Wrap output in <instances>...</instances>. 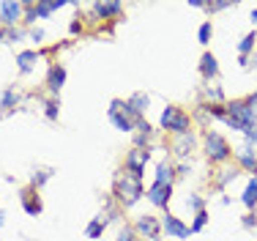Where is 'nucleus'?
Instances as JSON below:
<instances>
[{"mask_svg": "<svg viewBox=\"0 0 257 241\" xmlns=\"http://www.w3.org/2000/svg\"><path fill=\"white\" fill-rule=\"evenodd\" d=\"M17 102H20V94H17L14 88H6L3 91V99H0V107H3V115L11 113V110L17 107Z\"/></svg>", "mask_w": 257, "mask_h": 241, "instance_id": "bb28decb", "label": "nucleus"}, {"mask_svg": "<svg viewBox=\"0 0 257 241\" xmlns=\"http://www.w3.org/2000/svg\"><path fill=\"white\" fill-rule=\"evenodd\" d=\"M203 151L211 165H227L232 159V148L227 143V137L213 132V129H205L203 132Z\"/></svg>", "mask_w": 257, "mask_h": 241, "instance_id": "7ed1b4c3", "label": "nucleus"}, {"mask_svg": "<svg viewBox=\"0 0 257 241\" xmlns=\"http://www.w3.org/2000/svg\"><path fill=\"white\" fill-rule=\"evenodd\" d=\"M175 165L170 162V159H162V162L156 165V176H154V184H173L175 181Z\"/></svg>", "mask_w": 257, "mask_h": 241, "instance_id": "aec40b11", "label": "nucleus"}, {"mask_svg": "<svg viewBox=\"0 0 257 241\" xmlns=\"http://www.w3.org/2000/svg\"><path fill=\"white\" fill-rule=\"evenodd\" d=\"M63 6H66V0H52V3H36V17H39V20H47V17H50L52 11L63 9Z\"/></svg>", "mask_w": 257, "mask_h": 241, "instance_id": "a878e982", "label": "nucleus"}, {"mask_svg": "<svg viewBox=\"0 0 257 241\" xmlns=\"http://www.w3.org/2000/svg\"><path fill=\"white\" fill-rule=\"evenodd\" d=\"M238 63H241V69H257V52H252V55H246V58H238Z\"/></svg>", "mask_w": 257, "mask_h": 241, "instance_id": "f704fd0d", "label": "nucleus"}, {"mask_svg": "<svg viewBox=\"0 0 257 241\" xmlns=\"http://www.w3.org/2000/svg\"><path fill=\"white\" fill-rule=\"evenodd\" d=\"M52 178V170H36L33 176H30V187H36V189H41L47 181Z\"/></svg>", "mask_w": 257, "mask_h": 241, "instance_id": "c85d7f7f", "label": "nucleus"}, {"mask_svg": "<svg viewBox=\"0 0 257 241\" xmlns=\"http://www.w3.org/2000/svg\"><path fill=\"white\" fill-rule=\"evenodd\" d=\"M238 173H241V168H238V165H227L224 170H219L216 176H213V187H216V189H224L230 181H235V178H238Z\"/></svg>", "mask_w": 257, "mask_h": 241, "instance_id": "412c9836", "label": "nucleus"}, {"mask_svg": "<svg viewBox=\"0 0 257 241\" xmlns=\"http://www.w3.org/2000/svg\"><path fill=\"white\" fill-rule=\"evenodd\" d=\"M82 28H85V20L77 14L74 20H71V25H69V33H71V36H77V33H82Z\"/></svg>", "mask_w": 257, "mask_h": 241, "instance_id": "e433bc0d", "label": "nucleus"}, {"mask_svg": "<svg viewBox=\"0 0 257 241\" xmlns=\"http://www.w3.org/2000/svg\"><path fill=\"white\" fill-rule=\"evenodd\" d=\"M252 22H254V25H257V9H254V11H252Z\"/></svg>", "mask_w": 257, "mask_h": 241, "instance_id": "37998d69", "label": "nucleus"}, {"mask_svg": "<svg viewBox=\"0 0 257 241\" xmlns=\"http://www.w3.org/2000/svg\"><path fill=\"white\" fill-rule=\"evenodd\" d=\"M148 159H151V148H134L132 145V148H128V153H126V159H123V168L132 170V173H137V176H143Z\"/></svg>", "mask_w": 257, "mask_h": 241, "instance_id": "f8f14e48", "label": "nucleus"}, {"mask_svg": "<svg viewBox=\"0 0 257 241\" xmlns=\"http://www.w3.org/2000/svg\"><path fill=\"white\" fill-rule=\"evenodd\" d=\"M159 126H162L164 132H170V134H189V132H194V129H192V115H189V110L178 107V104H167V107L162 110Z\"/></svg>", "mask_w": 257, "mask_h": 241, "instance_id": "20e7f679", "label": "nucleus"}, {"mask_svg": "<svg viewBox=\"0 0 257 241\" xmlns=\"http://www.w3.org/2000/svg\"><path fill=\"white\" fill-rule=\"evenodd\" d=\"M99 22H118L123 17V3H115V0H101V3H93L90 6Z\"/></svg>", "mask_w": 257, "mask_h": 241, "instance_id": "9d476101", "label": "nucleus"}, {"mask_svg": "<svg viewBox=\"0 0 257 241\" xmlns=\"http://www.w3.org/2000/svg\"><path fill=\"white\" fill-rule=\"evenodd\" d=\"M232 156H235V165L243 173L257 176V148H252L249 143H241L238 148H232Z\"/></svg>", "mask_w": 257, "mask_h": 241, "instance_id": "6e6552de", "label": "nucleus"}, {"mask_svg": "<svg viewBox=\"0 0 257 241\" xmlns=\"http://www.w3.org/2000/svg\"><path fill=\"white\" fill-rule=\"evenodd\" d=\"M194 145H197L194 132H189V134H173V137H170V153H173L175 159H181V162H186V159L192 156Z\"/></svg>", "mask_w": 257, "mask_h": 241, "instance_id": "0eeeda50", "label": "nucleus"}, {"mask_svg": "<svg viewBox=\"0 0 257 241\" xmlns=\"http://www.w3.org/2000/svg\"><path fill=\"white\" fill-rule=\"evenodd\" d=\"M128 107H132V113L137 115V118H145V113H148V104H151V96L145 94V91H137V94H132L126 99Z\"/></svg>", "mask_w": 257, "mask_h": 241, "instance_id": "6ab92c4d", "label": "nucleus"}, {"mask_svg": "<svg viewBox=\"0 0 257 241\" xmlns=\"http://www.w3.org/2000/svg\"><path fill=\"white\" fill-rule=\"evenodd\" d=\"M203 96H205L203 104H224V91H222V85L205 83V85H203Z\"/></svg>", "mask_w": 257, "mask_h": 241, "instance_id": "5701e85b", "label": "nucleus"}, {"mask_svg": "<svg viewBox=\"0 0 257 241\" xmlns=\"http://www.w3.org/2000/svg\"><path fill=\"white\" fill-rule=\"evenodd\" d=\"M36 60H39V52H36V49H25V52L17 55V66H20V71H22V74H28L30 69H33Z\"/></svg>", "mask_w": 257, "mask_h": 241, "instance_id": "b1692460", "label": "nucleus"}, {"mask_svg": "<svg viewBox=\"0 0 257 241\" xmlns=\"http://www.w3.org/2000/svg\"><path fill=\"white\" fill-rule=\"evenodd\" d=\"M6 39H9V30H6L3 25H0V41H6Z\"/></svg>", "mask_w": 257, "mask_h": 241, "instance_id": "a19ab883", "label": "nucleus"}, {"mask_svg": "<svg viewBox=\"0 0 257 241\" xmlns=\"http://www.w3.org/2000/svg\"><path fill=\"white\" fill-rule=\"evenodd\" d=\"M254 44H257V30H249L241 41H238V58H246V55L254 52Z\"/></svg>", "mask_w": 257, "mask_h": 241, "instance_id": "393cba45", "label": "nucleus"}, {"mask_svg": "<svg viewBox=\"0 0 257 241\" xmlns=\"http://www.w3.org/2000/svg\"><path fill=\"white\" fill-rule=\"evenodd\" d=\"M241 225L246 227V230H252V227H257V211H246L241 217Z\"/></svg>", "mask_w": 257, "mask_h": 241, "instance_id": "72a5a7b5", "label": "nucleus"}, {"mask_svg": "<svg viewBox=\"0 0 257 241\" xmlns=\"http://www.w3.org/2000/svg\"><path fill=\"white\" fill-rule=\"evenodd\" d=\"M249 102H252V110H254V115H257V91H254V94H249Z\"/></svg>", "mask_w": 257, "mask_h": 241, "instance_id": "ea45409f", "label": "nucleus"}, {"mask_svg": "<svg viewBox=\"0 0 257 241\" xmlns=\"http://www.w3.org/2000/svg\"><path fill=\"white\" fill-rule=\"evenodd\" d=\"M63 83H66V69L60 63H52L50 66V74H47V88H50V94L58 96L60 88H63Z\"/></svg>", "mask_w": 257, "mask_h": 241, "instance_id": "a211bd4d", "label": "nucleus"}, {"mask_svg": "<svg viewBox=\"0 0 257 241\" xmlns=\"http://www.w3.org/2000/svg\"><path fill=\"white\" fill-rule=\"evenodd\" d=\"M200 77H203V83H213V79L219 77V60L213 52H205L200 55Z\"/></svg>", "mask_w": 257, "mask_h": 241, "instance_id": "2eb2a0df", "label": "nucleus"}, {"mask_svg": "<svg viewBox=\"0 0 257 241\" xmlns=\"http://www.w3.org/2000/svg\"><path fill=\"white\" fill-rule=\"evenodd\" d=\"M224 9H235V3H205L208 14H216V11H224Z\"/></svg>", "mask_w": 257, "mask_h": 241, "instance_id": "c9c22d12", "label": "nucleus"}, {"mask_svg": "<svg viewBox=\"0 0 257 241\" xmlns=\"http://www.w3.org/2000/svg\"><path fill=\"white\" fill-rule=\"evenodd\" d=\"M211 36H213V22L205 20L203 25H200V30H197V41L203 47H208V44H211Z\"/></svg>", "mask_w": 257, "mask_h": 241, "instance_id": "cd10ccee", "label": "nucleus"}, {"mask_svg": "<svg viewBox=\"0 0 257 241\" xmlns=\"http://www.w3.org/2000/svg\"><path fill=\"white\" fill-rule=\"evenodd\" d=\"M44 113H47V118L50 121H58V115H60V99L58 96H52V99H47V104H44Z\"/></svg>", "mask_w": 257, "mask_h": 241, "instance_id": "c756f323", "label": "nucleus"}, {"mask_svg": "<svg viewBox=\"0 0 257 241\" xmlns=\"http://www.w3.org/2000/svg\"><path fill=\"white\" fill-rule=\"evenodd\" d=\"M162 230L167 233V238H189V233H192V227L186 225L181 217H175V214H170V211H164V217H162Z\"/></svg>", "mask_w": 257, "mask_h": 241, "instance_id": "1a4fd4ad", "label": "nucleus"}, {"mask_svg": "<svg viewBox=\"0 0 257 241\" xmlns=\"http://www.w3.org/2000/svg\"><path fill=\"white\" fill-rule=\"evenodd\" d=\"M134 233H137V238H148V241H159L162 238V219L154 217V214H143V217H137L134 222Z\"/></svg>", "mask_w": 257, "mask_h": 241, "instance_id": "423d86ee", "label": "nucleus"}, {"mask_svg": "<svg viewBox=\"0 0 257 241\" xmlns=\"http://www.w3.org/2000/svg\"><path fill=\"white\" fill-rule=\"evenodd\" d=\"M109 222H112V217H109L107 211L96 214V217L88 222V227H85V236H88V238H101V233L107 230V225H109Z\"/></svg>", "mask_w": 257, "mask_h": 241, "instance_id": "f3484780", "label": "nucleus"}, {"mask_svg": "<svg viewBox=\"0 0 257 241\" xmlns=\"http://www.w3.org/2000/svg\"><path fill=\"white\" fill-rule=\"evenodd\" d=\"M145 197V187H143V176L120 168L112 178V200L118 208H132L134 203H140Z\"/></svg>", "mask_w": 257, "mask_h": 241, "instance_id": "f257e3e1", "label": "nucleus"}, {"mask_svg": "<svg viewBox=\"0 0 257 241\" xmlns=\"http://www.w3.org/2000/svg\"><path fill=\"white\" fill-rule=\"evenodd\" d=\"M107 115L109 121L115 123V129H120V132H134V126H137V115L132 113V107H128V102L123 99H112L107 107Z\"/></svg>", "mask_w": 257, "mask_h": 241, "instance_id": "39448f33", "label": "nucleus"}, {"mask_svg": "<svg viewBox=\"0 0 257 241\" xmlns=\"http://www.w3.org/2000/svg\"><path fill=\"white\" fill-rule=\"evenodd\" d=\"M30 36H33V41H41V39H44V30H39V28H36Z\"/></svg>", "mask_w": 257, "mask_h": 241, "instance_id": "58836bf2", "label": "nucleus"}, {"mask_svg": "<svg viewBox=\"0 0 257 241\" xmlns=\"http://www.w3.org/2000/svg\"><path fill=\"white\" fill-rule=\"evenodd\" d=\"M151 143H154V126L145 118H140L134 126V148H151Z\"/></svg>", "mask_w": 257, "mask_h": 241, "instance_id": "dca6fc26", "label": "nucleus"}, {"mask_svg": "<svg viewBox=\"0 0 257 241\" xmlns=\"http://www.w3.org/2000/svg\"><path fill=\"white\" fill-rule=\"evenodd\" d=\"M243 143H249V145H252V148H257V123H254L252 129H249L246 134H243Z\"/></svg>", "mask_w": 257, "mask_h": 241, "instance_id": "4c0bfd02", "label": "nucleus"}, {"mask_svg": "<svg viewBox=\"0 0 257 241\" xmlns=\"http://www.w3.org/2000/svg\"><path fill=\"white\" fill-rule=\"evenodd\" d=\"M208 219H211V217H208V211H197V214H194V222H192V233H200V230H203V227L208 225Z\"/></svg>", "mask_w": 257, "mask_h": 241, "instance_id": "7c9ffc66", "label": "nucleus"}, {"mask_svg": "<svg viewBox=\"0 0 257 241\" xmlns=\"http://www.w3.org/2000/svg\"><path fill=\"white\" fill-rule=\"evenodd\" d=\"M20 203H22V208H25V214H30V217H39V214H41V208H44V203H41L39 189H36V187H30V184L20 189Z\"/></svg>", "mask_w": 257, "mask_h": 241, "instance_id": "4468645a", "label": "nucleus"}, {"mask_svg": "<svg viewBox=\"0 0 257 241\" xmlns=\"http://www.w3.org/2000/svg\"><path fill=\"white\" fill-rule=\"evenodd\" d=\"M224 107H227V123L230 129H235V132H243L246 134L249 129L257 123V115L252 110V102H249V96H241V99H232V102H224Z\"/></svg>", "mask_w": 257, "mask_h": 241, "instance_id": "f03ea898", "label": "nucleus"}, {"mask_svg": "<svg viewBox=\"0 0 257 241\" xmlns=\"http://www.w3.org/2000/svg\"><path fill=\"white\" fill-rule=\"evenodd\" d=\"M151 206L162 208V211H167L170 200H173V184H151L148 192H145Z\"/></svg>", "mask_w": 257, "mask_h": 241, "instance_id": "9b49d317", "label": "nucleus"}, {"mask_svg": "<svg viewBox=\"0 0 257 241\" xmlns=\"http://www.w3.org/2000/svg\"><path fill=\"white\" fill-rule=\"evenodd\" d=\"M241 203L246 206V211H257V176H252L246 181V189L241 195Z\"/></svg>", "mask_w": 257, "mask_h": 241, "instance_id": "4be33fe9", "label": "nucleus"}, {"mask_svg": "<svg viewBox=\"0 0 257 241\" xmlns=\"http://www.w3.org/2000/svg\"><path fill=\"white\" fill-rule=\"evenodd\" d=\"M115 241H137V233H134V225H123V230L118 233Z\"/></svg>", "mask_w": 257, "mask_h": 241, "instance_id": "473e14b6", "label": "nucleus"}, {"mask_svg": "<svg viewBox=\"0 0 257 241\" xmlns=\"http://www.w3.org/2000/svg\"><path fill=\"white\" fill-rule=\"evenodd\" d=\"M3 222H6V214H3V211H0V227H3Z\"/></svg>", "mask_w": 257, "mask_h": 241, "instance_id": "79ce46f5", "label": "nucleus"}, {"mask_svg": "<svg viewBox=\"0 0 257 241\" xmlns=\"http://www.w3.org/2000/svg\"><path fill=\"white\" fill-rule=\"evenodd\" d=\"M22 11H25V3H17V0H6L0 3V25L6 30H11L17 22L22 20Z\"/></svg>", "mask_w": 257, "mask_h": 241, "instance_id": "ddd939ff", "label": "nucleus"}, {"mask_svg": "<svg viewBox=\"0 0 257 241\" xmlns=\"http://www.w3.org/2000/svg\"><path fill=\"white\" fill-rule=\"evenodd\" d=\"M137 241H148V238H137Z\"/></svg>", "mask_w": 257, "mask_h": 241, "instance_id": "c03bdc74", "label": "nucleus"}, {"mask_svg": "<svg viewBox=\"0 0 257 241\" xmlns=\"http://www.w3.org/2000/svg\"><path fill=\"white\" fill-rule=\"evenodd\" d=\"M186 206H189V208H192V211H194V214H197V211H205V200H203V197H200V195H189V200H186Z\"/></svg>", "mask_w": 257, "mask_h": 241, "instance_id": "2f4dec72", "label": "nucleus"}]
</instances>
